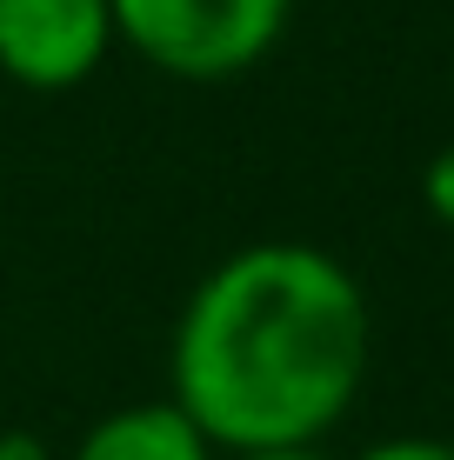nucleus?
I'll list each match as a JSON object with an SVG mask.
<instances>
[{
    "label": "nucleus",
    "instance_id": "2",
    "mask_svg": "<svg viewBox=\"0 0 454 460\" xmlns=\"http://www.w3.org/2000/svg\"><path fill=\"white\" fill-rule=\"evenodd\" d=\"M294 0H114V34L167 81H234L261 67Z\"/></svg>",
    "mask_w": 454,
    "mask_h": 460
},
{
    "label": "nucleus",
    "instance_id": "4",
    "mask_svg": "<svg viewBox=\"0 0 454 460\" xmlns=\"http://www.w3.org/2000/svg\"><path fill=\"white\" fill-rule=\"evenodd\" d=\"M60 460H221V454H214V440L161 394V401L107 407L101 420H87V434Z\"/></svg>",
    "mask_w": 454,
    "mask_h": 460
},
{
    "label": "nucleus",
    "instance_id": "6",
    "mask_svg": "<svg viewBox=\"0 0 454 460\" xmlns=\"http://www.w3.org/2000/svg\"><path fill=\"white\" fill-rule=\"evenodd\" d=\"M421 200H428V214L441 220V227H454V147H441L428 161V173H421Z\"/></svg>",
    "mask_w": 454,
    "mask_h": 460
},
{
    "label": "nucleus",
    "instance_id": "3",
    "mask_svg": "<svg viewBox=\"0 0 454 460\" xmlns=\"http://www.w3.org/2000/svg\"><path fill=\"white\" fill-rule=\"evenodd\" d=\"M114 47V0H0V81L27 93L87 87Z\"/></svg>",
    "mask_w": 454,
    "mask_h": 460
},
{
    "label": "nucleus",
    "instance_id": "1",
    "mask_svg": "<svg viewBox=\"0 0 454 460\" xmlns=\"http://www.w3.org/2000/svg\"><path fill=\"white\" fill-rule=\"evenodd\" d=\"M374 314L341 253L247 241L221 253L174 314L167 401L214 454L321 447L361 401Z\"/></svg>",
    "mask_w": 454,
    "mask_h": 460
},
{
    "label": "nucleus",
    "instance_id": "8",
    "mask_svg": "<svg viewBox=\"0 0 454 460\" xmlns=\"http://www.w3.org/2000/svg\"><path fill=\"white\" fill-rule=\"evenodd\" d=\"M221 460H327L321 447H268V454H221Z\"/></svg>",
    "mask_w": 454,
    "mask_h": 460
},
{
    "label": "nucleus",
    "instance_id": "7",
    "mask_svg": "<svg viewBox=\"0 0 454 460\" xmlns=\"http://www.w3.org/2000/svg\"><path fill=\"white\" fill-rule=\"evenodd\" d=\"M0 460H54V454H47V440H34V434L13 427V434H0Z\"/></svg>",
    "mask_w": 454,
    "mask_h": 460
},
{
    "label": "nucleus",
    "instance_id": "5",
    "mask_svg": "<svg viewBox=\"0 0 454 460\" xmlns=\"http://www.w3.org/2000/svg\"><path fill=\"white\" fill-rule=\"evenodd\" d=\"M354 460H454V440H434V434H387L361 447Z\"/></svg>",
    "mask_w": 454,
    "mask_h": 460
}]
</instances>
